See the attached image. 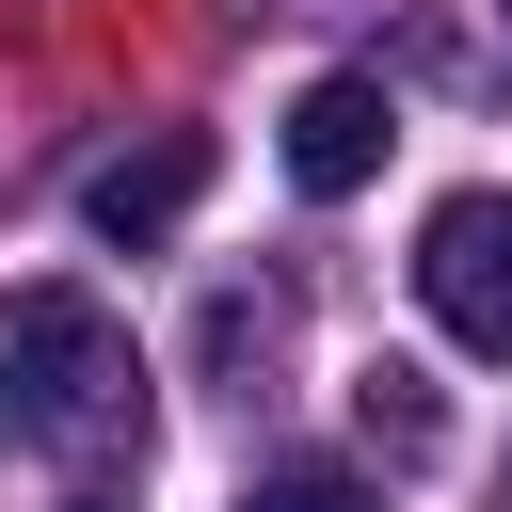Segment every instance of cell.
Returning <instances> with one entry per match:
<instances>
[{
    "label": "cell",
    "instance_id": "obj_6",
    "mask_svg": "<svg viewBox=\"0 0 512 512\" xmlns=\"http://www.w3.org/2000/svg\"><path fill=\"white\" fill-rule=\"evenodd\" d=\"M352 432H368L384 464H432V432H448V416H432V384H416V368H368V384H352Z\"/></svg>",
    "mask_w": 512,
    "mask_h": 512
},
{
    "label": "cell",
    "instance_id": "obj_7",
    "mask_svg": "<svg viewBox=\"0 0 512 512\" xmlns=\"http://www.w3.org/2000/svg\"><path fill=\"white\" fill-rule=\"evenodd\" d=\"M240 512H384V496H368L352 464H256V480H240Z\"/></svg>",
    "mask_w": 512,
    "mask_h": 512
},
{
    "label": "cell",
    "instance_id": "obj_8",
    "mask_svg": "<svg viewBox=\"0 0 512 512\" xmlns=\"http://www.w3.org/2000/svg\"><path fill=\"white\" fill-rule=\"evenodd\" d=\"M64 512H128V496H64Z\"/></svg>",
    "mask_w": 512,
    "mask_h": 512
},
{
    "label": "cell",
    "instance_id": "obj_4",
    "mask_svg": "<svg viewBox=\"0 0 512 512\" xmlns=\"http://www.w3.org/2000/svg\"><path fill=\"white\" fill-rule=\"evenodd\" d=\"M384 144H400L384 80H304V96H288V192H368Z\"/></svg>",
    "mask_w": 512,
    "mask_h": 512
},
{
    "label": "cell",
    "instance_id": "obj_1",
    "mask_svg": "<svg viewBox=\"0 0 512 512\" xmlns=\"http://www.w3.org/2000/svg\"><path fill=\"white\" fill-rule=\"evenodd\" d=\"M0 416L64 464H112L144 448V368H128V320L96 288H16L0 304Z\"/></svg>",
    "mask_w": 512,
    "mask_h": 512
},
{
    "label": "cell",
    "instance_id": "obj_3",
    "mask_svg": "<svg viewBox=\"0 0 512 512\" xmlns=\"http://www.w3.org/2000/svg\"><path fill=\"white\" fill-rule=\"evenodd\" d=\"M192 192H208V128H144L128 160H96V176H80V224H96L112 256H144V240H176V224H192Z\"/></svg>",
    "mask_w": 512,
    "mask_h": 512
},
{
    "label": "cell",
    "instance_id": "obj_5",
    "mask_svg": "<svg viewBox=\"0 0 512 512\" xmlns=\"http://www.w3.org/2000/svg\"><path fill=\"white\" fill-rule=\"evenodd\" d=\"M192 336H208V368L256 400V384H272V352H288V304H272V288H208V320H192Z\"/></svg>",
    "mask_w": 512,
    "mask_h": 512
},
{
    "label": "cell",
    "instance_id": "obj_9",
    "mask_svg": "<svg viewBox=\"0 0 512 512\" xmlns=\"http://www.w3.org/2000/svg\"><path fill=\"white\" fill-rule=\"evenodd\" d=\"M496 16H512V0H496Z\"/></svg>",
    "mask_w": 512,
    "mask_h": 512
},
{
    "label": "cell",
    "instance_id": "obj_2",
    "mask_svg": "<svg viewBox=\"0 0 512 512\" xmlns=\"http://www.w3.org/2000/svg\"><path fill=\"white\" fill-rule=\"evenodd\" d=\"M416 304H432L480 368H512V192H448V208L416 224Z\"/></svg>",
    "mask_w": 512,
    "mask_h": 512
}]
</instances>
